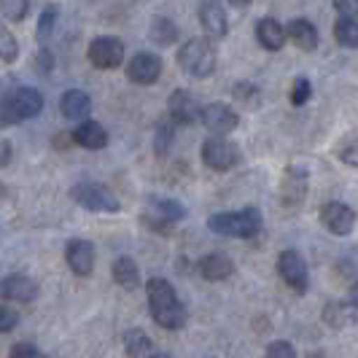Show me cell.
Returning a JSON list of instances; mask_svg holds the SVG:
<instances>
[{
  "instance_id": "13",
  "label": "cell",
  "mask_w": 358,
  "mask_h": 358,
  "mask_svg": "<svg viewBox=\"0 0 358 358\" xmlns=\"http://www.w3.org/2000/svg\"><path fill=\"white\" fill-rule=\"evenodd\" d=\"M199 122L208 127L210 132H215V135H227V132L237 129L240 116L229 106H224V103H210L208 108L199 110Z\"/></svg>"
},
{
  "instance_id": "17",
  "label": "cell",
  "mask_w": 358,
  "mask_h": 358,
  "mask_svg": "<svg viewBox=\"0 0 358 358\" xmlns=\"http://www.w3.org/2000/svg\"><path fill=\"white\" fill-rule=\"evenodd\" d=\"M65 259H68V267L76 275L87 278L94 269V245H92L90 240H71L68 248H65Z\"/></svg>"
},
{
  "instance_id": "9",
  "label": "cell",
  "mask_w": 358,
  "mask_h": 358,
  "mask_svg": "<svg viewBox=\"0 0 358 358\" xmlns=\"http://www.w3.org/2000/svg\"><path fill=\"white\" fill-rule=\"evenodd\" d=\"M307 197V170L302 164H288L283 183H280V202L283 208L294 210L299 208Z\"/></svg>"
},
{
  "instance_id": "28",
  "label": "cell",
  "mask_w": 358,
  "mask_h": 358,
  "mask_svg": "<svg viewBox=\"0 0 358 358\" xmlns=\"http://www.w3.org/2000/svg\"><path fill=\"white\" fill-rule=\"evenodd\" d=\"M17 57H19L17 38H14V33L0 22V59H3V62H14Z\"/></svg>"
},
{
  "instance_id": "3",
  "label": "cell",
  "mask_w": 358,
  "mask_h": 358,
  "mask_svg": "<svg viewBox=\"0 0 358 358\" xmlns=\"http://www.w3.org/2000/svg\"><path fill=\"white\" fill-rule=\"evenodd\" d=\"M43 110V94L30 87L8 92L0 100V127H14L22 124L27 119H36L38 113Z\"/></svg>"
},
{
  "instance_id": "15",
  "label": "cell",
  "mask_w": 358,
  "mask_h": 358,
  "mask_svg": "<svg viewBox=\"0 0 358 358\" xmlns=\"http://www.w3.org/2000/svg\"><path fill=\"white\" fill-rule=\"evenodd\" d=\"M199 24L205 30L208 38H224L229 30V22H227V11L218 0H205L199 6Z\"/></svg>"
},
{
  "instance_id": "22",
  "label": "cell",
  "mask_w": 358,
  "mask_h": 358,
  "mask_svg": "<svg viewBox=\"0 0 358 358\" xmlns=\"http://www.w3.org/2000/svg\"><path fill=\"white\" fill-rule=\"evenodd\" d=\"M256 38H259V43L267 49V52H278V49H283V43H286V27L278 22V19H262L259 24H256Z\"/></svg>"
},
{
  "instance_id": "16",
  "label": "cell",
  "mask_w": 358,
  "mask_h": 358,
  "mask_svg": "<svg viewBox=\"0 0 358 358\" xmlns=\"http://www.w3.org/2000/svg\"><path fill=\"white\" fill-rule=\"evenodd\" d=\"M170 119L180 127H189V124H197L199 122V108H197V100H194V94H189V92L183 90H176L170 94Z\"/></svg>"
},
{
  "instance_id": "11",
  "label": "cell",
  "mask_w": 358,
  "mask_h": 358,
  "mask_svg": "<svg viewBox=\"0 0 358 358\" xmlns=\"http://www.w3.org/2000/svg\"><path fill=\"white\" fill-rule=\"evenodd\" d=\"M127 76L132 84H141V87L157 84L162 76V59L151 52H138L127 65Z\"/></svg>"
},
{
  "instance_id": "26",
  "label": "cell",
  "mask_w": 358,
  "mask_h": 358,
  "mask_svg": "<svg viewBox=\"0 0 358 358\" xmlns=\"http://www.w3.org/2000/svg\"><path fill=\"white\" fill-rule=\"evenodd\" d=\"M334 38L340 46H348V49H356L358 46V24L356 17H340L337 24H334Z\"/></svg>"
},
{
  "instance_id": "18",
  "label": "cell",
  "mask_w": 358,
  "mask_h": 358,
  "mask_svg": "<svg viewBox=\"0 0 358 358\" xmlns=\"http://www.w3.org/2000/svg\"><path fill=\"white\" fill-rule=\"evenodd\" d=\"M71 138L73 143L87 148V151H100L108 143V132L97 122H90V119H81V124L73 129Z\"/></svg>"
},
{
  "instance_id": "33",
  "label": "cell",
  "mask_w": 358,
  "mask_h": 358,
  "mask_svg": "<svg viewBox=\"0 0 358 358\" xmlns=\"http://www.w3.org/2000/svg\"><path fill=\"white\" fill-rule=\"evenodd\" d=\"M337 154H340V159L345 162L348 167H356V138H353V135H348V141L340 145V151H337Z\"/></svg>"
},
{
  "instance_id": "2",
  "label": "cell",
  "mask_w": 358,
  "mask_h": 358,
  "mask_svg": "<svg viewBox=\"0 0 358 358\" xmlns=\"http://www.w3.org/2000/svg\"><path fill=\"white\" fill-rule=\"evenodd\" d=\"M264 218L259 208H243L237 213H215L208 218V229L221 237H240V240H251L262 232Z\"/></svg>"
},
{
  "instance_id": "5",
  "label": "cell",
  "mask_w": 358,
  "mask_h": 358,
  "mask_svg": "<svg viewBox=\"0 0 358 358\" xmlns=\"http://www.w3.org/2000/svg\"><path fill=\"white\" fill-rule=\"evenodd\" d=\"M71 197L81 208L92 210V213H119V208H122L116 194L108 186L97 183V180H81V183H76L71 189Z\"/></svg>"
},
{
  "instance_id": "6",
  "label": "cell",
  "mask_w": 358,
  "mask_h": 358,
  "mask_svg": "<svg viewBox=\"0 0 358 358\" xmlns=\"http://www.w3.org/2000/svg\"><path fill=\"white\" fill-rule=\"evenodd\" d=\"M278 272L283 278L291 291L296 294H307V286H310V269H307L305 256L299 251H283L280 259H278Z\"/></svg>"
},
{
  "instance_id": "24",
  "label": "cell",
  "mask_w": 358,
  "mask_h": 358,
  "mask_svg": "<svg viewBox=\"0 0 358 358\" xmlns=\"http://www.w3.org/2000/svg\"><path fill=\"white\" fill-rule=\"evenodd\" d=\"M122 340H124V350L129 356H135V358L157 356V348H154L151 337H148L145 331H141V329H127Z\"/></svg>"
},
{
  "instance_id": "29",
  "label": "cell",
  "mask_w": 358,
  "mask_h": 358,
  "mask_svg": "<svg viewBox=\"0 0 358 358\" xmlns=\"http://www.w3.org/2000/svg\"><path fill=\"white\" fill-rule=\"evenodd\" d=\"M57 17H59V8H57V6H46V8H43V14H41V19H38V27H36V36L41 38V41L52 38L54 24H57Z\"/></svg>"
},
{
  "instance_id": "31",
  "label": "cell",
  "mask_w": 358,
  "mask_h": 358,
  "mask_svg": "<svg viewBox=\"0 0 358 358\" xmlns=\"http://www.w3.org/2000/svg\"><path fill=\"white\" fill-rule=\"evenodd\" d=\"M27 8H30L27 0H0V14L11 22H22L27 17Z\"/></svg>"
},
{
  "instance_id": "10",
  "label": "cell",
  "mask_w": 358,
  "mask_h": 358,
  "mask_svg": "<svg viewBox=\"0 0 358 358\" xmlns=\"http://www.w3.org/2000/svg\"><path fill=\"white\" fill-rule=\"evenodd\" d=\"M321 224L337 237H348L356 227V213L345 202H326L321 208Z\"/></svg>"
},
{
  "instance_id": "30",
  "label": "cell",
  "mask_w": 358,
  "mask_h": 358,
  "mask_svg": "<svg viewBox=\"0 0 358 358\" xmlns=\"http://www.w3.org/2000/svg\"><path fill=\"white\" fill-rule=\"evenodd\" d=\"M173 138H176V122H173V119H170V122H162V124L157 127V141H154V145H157V154H159V157H164V154L170 151Z\"/></svg>"
},
{
  "instance_id": "38",
  "label": "cell",
  "mask_w": 358,
  "mask_h": 358,
  "mask_svg": "<svg viewBox=\"0 0 358 358\" xmlns=\"http://www.w3.org/2000/svg\"><path fill=\"white\" fill-rule=\"evenodd\" d=\"M11 356H41V350H38L36 345H14Z\"/></svg>"
},
{
  "instance_id": "1",
  "label": "cell",
  "mask_w": 358,
  "mask_h": 358,
  "mask_svg": "<svg viewBox=\"0 0 358 358\" xmlns=\"http://www.w3.org/2000/svg\"><path fill=\"white\" fill-rule=\"evenodd\" d=\"M145 294H148V310L151 318L159 323L167 331H178L189 321V313L183 302L178 299V291L173 283H167L164 278H151L145 283Z\"/></svg>"
},
{
  "instance_id": "4",
  "label": "cell",
  "mask_w": 358,
  "mask_h": 358,
  "mask_svg": "<svg viewBox=\"0 0 358 358\" xmlns=\"http://www.w3.org/2000/svg\"><path fill=\"white\" fill-rule=\"evenodd\" d=\"M215 49L210 41L205 38H192L180 46L178 52V65L183 73L194 76V78H208L215 71Z\"/></svg>"
},
{
  "instance_id": "12",
  "label": "cell",
  "mask_w": 358,
  "mask_h": 358,
  "mask_svg": "<svg viewBox=\"0 0 358 358\" xmlns=\"http://www.w3.org/2000/svg\"><path fill=\"white\" fill-rule=\"evenodd\" d=\"M186 218V208L178 199H151L148 202V224L159 234H167L164 229H170V224L183 221Z\"/></svg>"
},
{
  "instance_id": "25",
  "label": "cell",
  "mask_w": 358,
  "mask_h": 358,
  "mask_svg": "<svg viewBox=\"0 0 358 358\" xmlns=\"http://www.w3.org/2000/svg\"><path fill=\"white\" fill-rule=\"evenodd\" d=\"M323 318H326L329 326L342 329V326H348V323L356 321V302H353V299H350V302H334V305L326 307Z\"/></svg>"
},
{
  "instance_id": "8",
  "label": "cell",
  "mask_w": 358,
  "mask_h": 358,
  "mask_svg": "<svg viewBox=\"0 0 358 358\" xmlns=\"http://www.w3.org/2000/svg\"><path fill=\"white\" fill-rule=\"evenodd\" d=\"M202 162H205V167H210L215 173H227L237 164V148L229 141H224L221 135L208 138L202 143Z\"/></svg>"
},
{
  "instance_id": "39",
  "label": "cell",
  "mask_w": 358,
  "mask_h": 358,
  "mask_svg": "<svg viewBox=\"0 0 358 358\" xmlns=\"http://www.w3.org/2000/svg\"><path fill=\"white\" fill-rule=\"evenodd\" d=\"M229 3H232V6H237V8H245L251 0H229Z\"/></svg>"
},
{
  "instance_id": "34",
  "label": "cell",
  "mask_w": 358,
  "mask_h": 358,
  "mask_svg": "<svg viewBox=\"0 0 358 358\" xmlns=\"http://www.w3.org/2000/svg\"><path fill=\"white\" fill-rule=\"evenodd\" d=\"M267 356L269 358H294L296 350H294L288 342L278 340V342H272V345H267Z\"/></svg>"
},
{
  "instance_id": "14",
  "label": "cell",
  "mask_w": 358,
  "mask_h": 358,
  "mask_svg": "<svg viewBox=\"0 0 358 358\" xmlns=\"http://www.w3.org/2000/svg\"><path fill=\"white\" fill-rule=\"evenodd\" d=\"M38 296L36 280H30L27 275H8L0 280V299L6 302H19V305H27Z\"/></svg>"
},
{
  "instance_id": "35",
  "label": "cell",
  "mask_w": 358,
  "mask_h": 358,
  "mask_svg": "<svg viewBox=\"0 0 358 358\" xmlns=\"http://www.w3.org/2000/svg\"><path fill=\"white\" fill-rule=\"evenodd\" d=\"M19 323V315L14 310H8V307H0V334H6V331H11V329H17Z\"/></svg>"
},
{
  "instance_id": "32",
  "label": "cell",
  "mask_w": 358,
  "mask_h": 358,
  "mask_svg": "<svg viewBox=\"0 0 358 358\" xmlns=\"http://www.w3.org/2000/svg\"><path fill=\"white\" fill-rule=\"evenodd\" d=\"M310 94H313L310 81H307L305 76H302V78H296V81H294V87H291V103H294V106H305L307 100H310Z\"/></svg>"
},
{
  "instance_id": "19",
  "label": "cell",
  "mask_w": 358,
  "mask_h": 358,
  "mask_svg": "<svg viewBox=\"0 0 358 358\" xmlns=\"http://www.w3.org/2000/svg\"><path fill=\"white\" fill-rule=\"evenodd\" d=\"M199 275L205 278V280H210V283H218V280H227L229 275L234 272V264L232 259L227 256V253H208V256H202L199 259Z\"/></svg>"
},
{
  "instance_id": "20",
  "label": "cell",
  "mask_w": 358,
  "mask_h": 358,
  "mask_svg": "<svg viewBox=\"0 0 358 358\" xmlns=\"http://www.w3.org/2000/svg\"><path fill=\"white\" fill-rule=\"evenodd\" d=\"M59 108H62V116L71 119V122H81V119H90L92 113V100L87 92L81 90H68L59 100Z\"/></svg>"
},
{
  "instance_id": "21",
  "label": "cell",
  "mask_w": 358,
  "mask_h": 358,
  "mask_svg": "<svg viewBox=\"0 0 358 358\" xmlns=\"http://www.w3.org/2000/svg\"><path fill=\"white\" fill-rule=\"evenodd\" d=\"M286 38H291L302 52L318 49V27L307 19H291L286 27Z\"/></svg>"
},
{
  "instance_id": "27",
  "label": "cell",
  "mask_w": 358,
  "mask_h": 358,
  "mask_svg": "<svg viewBox=\"0 0 358 358\" xmlns=\"http://www.w3.org/2000/svg\"><path fill=\"white\" fill-rule=\"evenodd\" d=\"M151 38L162 43V46H167V43H176V38H178V27L170 22L167 17H159L154 19V27H151Z\"/></svg>"
},
{
  "instance_id": "36",
  "label": "cell",
  "mask_w": 358,
  "mask_h": 358,
  "mask_svg": "<svg viewBox=\"0 0 358 358\" xmlns=\"http://www.w3.org/2000/svg\"><path fill=\"white\" fill-rule=\"evenodd\" d=\"M334 8L340 11V17H356L358 0H334Z\"/></svg>"
},
{
  "instance_id": "7",
  "label": "cell",
  "mask_w": 358,
  "mask_h": 358,
  "mask_svg": "<svg viewBox=\"0 0 358 358\" xmlns=\"http://www.w3.org/2000/svg\"><path fill=\"white\" fill-rule=\"evenodd\" d=\"M90 62L94 68H100V71H113V68H119L122 62H124V43L119 41V38H110V36H103V38H94L90 43Z\"/></svg>"
},
{
  "instance_id": "23",
  "label": "cell",
  "mask_w": 358,
  "mask_h": 358,
  "mask_svg": "<svg viewBox=\"0 0 358 358\" xmlns=\"http://www.w3.org/2000/svg\"><path fill=\"white\" fill-rule=\"evenodd\" d=\"M110 275H113V283L127 288V291L141 286V269H138V264L129 256H119L113 262V267H110Z\"/></svg>"
},
{
  "instance_id": "37",
  "label": "cell",
  "mask_w": 358,
  "mask_h": 358,
  "mask_svg": "<svg viewBox=\"0 0 358 358\" xmlns=\"http://www.w3.org/2000/svg\"><path fill=\"white\" fill-rule=\"evenodd\" d=\"M11 157H14V151H11V143H8L6 138H0V167H8Z\"/></svg>"
}]
</instances>
